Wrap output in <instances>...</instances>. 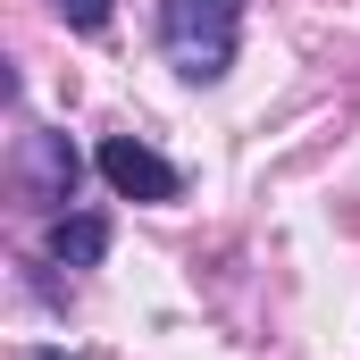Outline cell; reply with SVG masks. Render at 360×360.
I'll return each instance as SVG.
<instances>
[{"instance_id": "cell-5", "label": "cell", "mask_w": 360, "mask_h": 360, "mask_svg": "<svg viewBox=\"0 0 360 360\" xmlns=\"http://www.w3.org/2000/svg\"><path fill=\"white\" fill-rule=\"evenodd\" d=\"M59 17H68L76 34H101V25H109V0H59Z\"/></svg>"}, {"instance_id": "cell-2", "label": "cell", "mask_w": 360, "mask_h": 360, "mask_svg": "<svg viewBox=\"0 0 360 360\" xmlns=\"http://www.w3.org/2000/svg\"><path fill=\"white\" fill-rule=\"evenodd\" d=\"M101 176L117 184L126 201H176L184 193V176L151 151V143H134V134H109V143H101Z\"/></svg>"}, {"instance_id": "cell-4", "label": "cell", "mask_w": 360, "mask_h": 360, "mask_svg": "<svg viewBox=\"0 0 360 360\" xmlns=\"http://www.w3.org/2000/svg\"><path fill=\"white\" fill-rule=\"evenodd\" d=\"M101 252H109V218H92V210H59L51 218V260L59 269H101Z\"/></svg>"}, {"instance_id": "cell-1", "label": "cell", "mask_w": 360, "mask_h": 360, "mask_svg": "<svg viewBox=\"0 0 360 360\" xmlns=\"http://www.w3.org/2000/svg\"><path fill=\"white\" fill-rule=\"evenodd\" d=\"M235 34H243V0H160V51L193 84H218L235 68Z\"/></svg>"}, {"instance_id": "cell-3", "label": "cell", "mask_w": 360, "mask_h": 360, "mask_svg": "<svg viewBox=\"0 0 360 360\" xmlns=\"http://www.w3.org/2000/svg\"><path fill=\"white\" fill-rule=\"evenodd\" d=\"M25 193L42 201V210H68L76 201V151H68V134H25Z\"/></svg>"}, {"instance_id": "cell-6", "label": "cell", "mask_w": 360, "mask_h": 360, "mask_svg": "<svg viewBox=\"0 0 360 360\" xmlns=\"http://www.w3.org/2000/svg\"><path fill=\"white\" fill-rule=\"evenodd\" d=\"M34 360H68V352H34Z\"/></svg>"}]
</instances>
